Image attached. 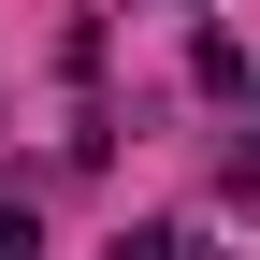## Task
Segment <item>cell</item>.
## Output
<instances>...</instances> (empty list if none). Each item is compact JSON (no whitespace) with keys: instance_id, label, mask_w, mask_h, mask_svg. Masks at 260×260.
<instances>
[{"instance_id":"1","label":"cell","mask_w":260,"mask_h":260,"mask_svg":"<svg viewBox=\"0 0 260 260\" xmlns=\"http://www.w3.org/2000/svg\"><path fill=\"white\" fill-rule=\"evenodd\" d=\"M0 260H44V232H29V217H15V203H0Z\"/></svg>"}]
</instances>
